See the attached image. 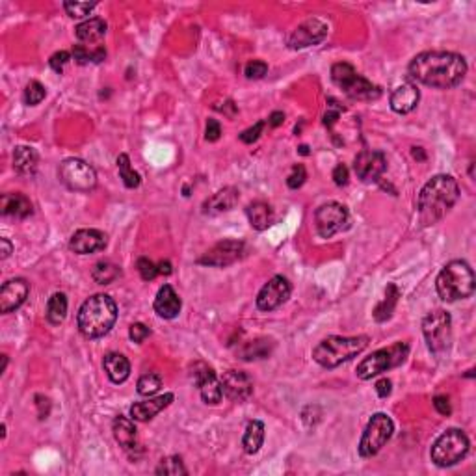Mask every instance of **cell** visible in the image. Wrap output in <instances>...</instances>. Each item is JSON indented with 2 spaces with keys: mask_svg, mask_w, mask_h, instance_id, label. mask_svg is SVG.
I'll return each mask as SVG.
<instances>
[{
  "mask_svg": "<svg viewBox=\"0 0 476 476\" xmlns=\"http://www.w3.org/2000/svg\"><path fill=\"white\" fill-rule=\"evenodd\" d=\"M408 73L421 84L437 90H450L460 86L461 80L465 79L467 62L461 54L428 51L417 54L411 60Z\"/></svg>",
  "mask_w": 476,
  "mask_h": 476,
  "instance_id": "cell-1",
  "label": "cell"
},
{
  "mask_svg": "<svg viewBox=\"0 0 476 476\" xmlns=\"http://www.w3.org/2000/svg\"><path fill=\"white\" fill-rule=\"evenodd\" d=\"M460 197V186L450 175H435L423 186L418 194V222L423 227H430L443 220L447 212L456 205Z\"/></svg>",
  "mask_w": 476,
  "mask_h": 476,
  "instance_id": "cell-2",
  "label": "cell"
},
{
  "mask_svg": "<svg viewBox=\"0 0 476 476\" xmlns=\"http://www.w3.org/2000/svg\"><path fill=\"white\" fill-rule=\"evenodd\" d=\"M116 320V302L106 294H95L82 303L77 317V326L86 339H101L106 333H110Z\"/></svg>",
  "mask_w": 476,
  "mask_h": 476,
  "instance_id": "cell-3",
  "label": "cell"
},
{
  "mask_svg": "<svg viewBox=\"0 0 476 476\" xmlns=\"http://www.w3.org/2000/svg\"><path fill=\"white\" fill-rule=\"evenodd\" d=\"M476 286L475 272L465 260H450L435 279V289L443 302H458L472 296Z\"/></svg>",
  "mask_w": 476,
  "mask_h": 476,
  "instance_id": "cell-4",
  "label": "cell"
},
{
  "mask_svg": "<svg viewBox=\"0 0 476 476\" xmlns=\"http://www.w3.org/2000/svg\"><path fill=\"white\" fill-rule=\"evenodd\" d=\"M369 346V337L359 335V337H339L331 335L322 343H318L312 350V359L324 369H335L343 365L346 361L354 359L355 355H359L363 350Z\"/></svg>",
  "mask_w": 476,
  "mask_h": 476,
  "instance_id": "cell-5",
  "label": "cell"
},
{
  "mask_svg": "<svg viewBox=\"0 0 476 476\" xmlns=\"http://www.w3.org/2000/svg\"><path fill=\"white\" fill-rule=\"evenodd\" d=\"M409 354L408 343H395L389 348H381L372 352L369 357L361 361L357 365V378L361 380H372L374 376H380L383 372L397 369L406 361Z\"/></svg>",
  "mask_w": 476,
  "mask_h": 476,
  "instance_id": "cell-6",
  "label": "cell"
},
{
  "mask_svg": "<svg viewBox=\"0 0 476 476\" xmlns=\"http://www.w3.org/2000/svg\"><path fill=\"white\" fill-rule=\"evenodd\" d=\"M331 80L339 86L341 90L350 97V99H357V101H372L381 95V90L374 86L371 80L361 77L354 69V65L341 62L331 67Z\"/></svg>",
  "mask_w": 476,
  "mask_h": 476,
  "instance_id": "cell-7",
  "label": "cell"
},
{
  "mask_svg": "<svg viewBox=\"0 0 476 476\" xmlns=\"http://www.w3.org/2000/svg\"><path fill=\"white\" fill-rule=\"evenodd\" d=\"M469 452V437L461 430L450 428L432 444L430 456L437 467H452L460 463Z\"/></svg>",
  "mask_w": 476,
  "mask_h": 476,
  "instance_id": "cell-8",
  "label": "cell"
},
{
  "mask_svg": "<svg viewBox=\"0 0 476 476\" xmlns=\"http://www.w3.org/2000/svg\"><path fill=\"white\" fill-rule=\"evenodd\" d=\"M423 333L430 352L437 357L449 354L452 346V318L443 309L428 312L423 320Z\"/></svg>",
  "mask_w": 476,
  "mask_h": 476,
  "instance_id": "cell-9",
  "label": "cell"
},
{
  "mask_svg": "<svg viewBox=\"0 0 476 476\" xmlns=\"http://www.w3.org/2000/svg\"><path fill=\"white\" fill-rule=\"evenodd\" d=\"M395 432V423L391 417H387L385 413H376L366 424L365 432L361 435L359 441V456L361 458H372L380 452L387 444V441L392 437Z\"/></svg>",
  "mask_w": 476,
  "mask_h": 476,
  "instance_id": "cell-10",
  "label": "cell"
},
{
  "mask_svg": "<svg viewBox=\"0 0 476 476\" xmlns=\"http://www.w3.org/2000/svg\"><path fill=\"white\" fill-rule=\"evenodd\" d=\"M58 177L73 192H91L97 186L95 170L82 159H65L58 168Z\"/></svg>",
  "mask_w": 476,
  "mask_h": 476,
  "instance_id": "cell-11",
  "label": "cell"
},
{
  "mask_svg": "<svg viewBox=\"0 0 476 476\" xmlns=\"http://www.w3.org/2000/svg\"><path fill=\"white\" fill-rule=\"evenodd\" d=\"M348 209L337 201H329L326 205L318 206L315 212V223L317 231L322 238H331L348 223Z\"/></svg>",
  "mask_w": 476,
  "mask_h": 476,
  "instance_id": "cell-12",
  "label": "cell"
},
{
  "mask_svg": "<svg viewBox=\"0 0 476 476\" xmlns=\"http://www.w3.org/2000/svg\"><path fill=\"white\" fill-rule=\"evenodd\" d=\"M246 251H248V248H246V244L242 240H231L229 238V240H222L216 246H212L201 259H197V263L205 266L225 268V266H231L240 259H244Z\"/></svg>",
  "mask_w": 476,
  "mask_h": 476,
  "instance_id": "cell-13",
  "label": "cell"
},
{
  "mask_svg": "<svg viewBox=\"0 0 476 476\" xmlns=\"http://www.w3.org/2000/svg\"><path fill=\"white\" fill-rule=\"evenodd\" d=\"M291 281L283 275H275L260 289L259 296H257V307L260 311H274L291 298Z\"/></svg>",
  "mask_w": 476,
  "mask_h": 476,
  "instance_id": "cell-14",
  "label": "cell"
},
{
  "mask_svg": "<svg viewBox=\"0 0 476 476\" xmlns=\"http://www.w3.org/2000/svg\"><path fill=\"white\" fill-rule=\"evenodd\" d=\"M328 37V25L320 19H307L289 37V48L298 51V48L315 47L318 43H322Z\"/></svg>",
  "mask_w": 476,
  "mask_h": 476,
  "instance_id": "cell-15",
  "label": "cell"
},
{
  "mask_svg": "<svg viewBox=\"0 0 476 476\" xmlns=\"http://www.w3.org/2000/svg\"><path fill=\"white\" fill-rule=\"evenodd\" d=\"M192 376H194L196 385L199 387L203 402L218 404L220 400H222L223 398L222 380H218L216 372L212 371L211 366L206 365V363L197 361L196 365L192 366Z\"/></svg>",
  "mask_w": 476,
  "mask_h": 476,
  "instance_id": "cell-16",
  "label": "cell"
},
{
  "mask_svg": "<svg viewBox=\"0 0 476 476\" xmlns=\"http://www.w3.org/2000/svg\"><path fill=\"white\" fill-rule=\"evenodd\" d=\"M354 170L363 183L380 180L387 170V159L381 151H361L355 157Z\"/></svg>",
  "mask_w": 476,
  "mask_h": 476,
  "instance_id": "cell-17",
  "label": "cell"
},
{
  "mask_svg": "<svg viewBox=\"0 0 476 476\" xmlns=\"http://www.w3.org/2000/svg\"><path fill=\"white\" fill-rule=\"evenodd\" d=\"M28 292H30V285L27 283V279L15 277V279L6 281L0 289V312L8 315V312L17 311L27 302Z\"/></svg>",
  "mask_w": 476,
  "mask_h": 476,
  "instance_id": "cell-18",
  "label": "cell"
},
{
  "mask_svg": "<svg viewBox=\"0 0 476 476\" xmlns=\"http://www.w3.org/2000/svg\"><path fill=\"white\" fill-rule=\"evenodd\" d=\"M108 246V237L99 229H79L69 240V249L77 255L103 251Z\"/></svg>",
  "mask_w": 476,
  "mask_h": 476,
  "instance_id": "cell-19",
  "label": "cell"
},
{
  "mask_svg": "<svg viewBox=\"0 0 476 476\" xmlns=\"http://www.w3.org/2000/svg\"><path fill=\"white\" fill-rule=\"evenodd\" d=\"M223 395L233 402H244L253 395V381L246 372L227 371L222 378Z\"/></svg>",
  "mask_w": 476,
  "mask_h": 476,
  "instance_id": "cell-20",
  "label": "cell"
},
{
  "mask_svg": "<svg viewBox=\"0 0 476 476\" xmlns=\"http://www.w3.org/2000/svg\"><path fill=\"white\" fill-rule=\"evenodd\" d=\"M240 199V192L234 186H225L222 190H218L214 196L203 201L201 212L205 216H218L222 212L231 211Z\"/></svg>",
  "mask_w": 476,
  "mask_h": 476,
  "instance_id": "cell-21",
  "label": "cell"
},
{
  "mask_svg": "<svg viewBox=\"0 0 476 476\" xmlns=\"http://www.w3.org/2000/svg\"><path fill=\"white\" fill-rule=\"evenodd\" d=\"M173 400V392H166V395H160L157 398H149V400H143V402H136L131 406V417H133V421H140V423L151 421L160 411H164L168 406H171Z\"/></svg>",
  "mask_w": 476,
  "mask_h": 476,
  "instance_id": "cell-22",
  "label": "cell"
},
{
  "mask_svg": "<svg viewBox=\"0 0 476 476\" xmlns=\"http://www.w3.org/2000/svg\"><path fill=\"white\" fill-rule=\"evenodd\" d=\"M180 307H183V303H180L179 294L173 291V286H160L159 292H157V298H154V312L160 318L171 320V318L179 317Z\"/></svg>",
  "mask_w": 476,
  "mask_h": 476,
  "instance_id": "cell-23",
  "label": "cell"
},
{
  "mask_svg": "<svg viewBox=\"0 0 476 476\" xmlns=\"http://www.w3.org/2000/svg\"><path fill=\"white\" fill-rule=\"evenodd\" d=\"M418 99H421V93H418V88L411 82H406V84L398 86L397 90L391 93V108L392 112L397 114H409L411 110H415L418 105Z\"/></svg>",
  "mask_w": 476,
  "mask_h": 476,
  "instance_id": "cell-24",
  "label": "cell"
},
{
  "mask_svg": "<svg viewBox=\"0 0 476 476\" xmlns=\"http://www.w3.org/2000/svg\"><path fill=\"white\" fill-rule=\"evenodd\" d=\"M0 211L4 216H13V218H25L32 216L34 206L32 201L28 199L25 194H4L2 199H0Z\"/></svg>",
  "mask_w": 476,
  "mask_h": 476,
  "instance_id": "cell-25",
  "label": "cell"
},
{
  "mask_svg": "<svg viewBox=\"0 0 476 476\" xmlns=\"http://www.w3.org/2000/svg\"><path fill=\"white\" fill-rule=\"evenodd\" d=\"M112 430H114V437L119 443L123 450H136L138 447V432L136 426H134V421L127 417H116L114 418V424H112Z\"/></svg>",
  "mask_w": 476,
  "mask_h": 476,
  "instance_id": "cell-26",
  "label": "cell"
},
{
  "mask_svg": "<svg viewBox=\"0 0 476 476\" xmlns=\"http://www.w3.org/2000/svg\"><path fill=\"white\" fill-rule=\"evenodd\" d=\"M103 365H105V371L108 378H110V381L116 383V385L127 381V378L131 376V363L123 354H117V352L106 354Z\"/></svg>",
  "mask_w": 476,
  "mask_h": 476,
  "instance_id": "cell-27",
  "label": "cell"
},
{
  "mask_svg": "<svg viewBox=\"0 0 476 476\" xmlns=\"http://www.w3.org/2000/svg\"><path fill=\"white\" fill-rule=\"evenodd\" d=\"M37 164H39V157H37L36 149L28 147V145H19L13 151V170L21 177H30L36 173Z\"/></svg>",
  "mask_w": 476,
  "mask_h": 476,
  "instance_id": "cell-28",
  "label": "cell"
},
{
  "mask_svg": "<svg viewBox=\"0 0 476 476\" xmlns=\"http://www.w3.org/2000/svg\"><path fill=\"white\" fill-rule=\"evenodd\" d=\"M246 214H248V220L249 223H251V227L257 229V231H265V229H268L270 227L272 220H274L272 206L265 201H253L251 205H248Z\"/></svg>",
  "mask_w": 476,
  "mask_h": 476,
  "instance_id": "cell-29",
  "label": "cell"
},
{
  "mask_svg": "<svg viewBox=\"0 0 476 476\" xmlns=\"http://www.w3.org/2000/svg\"><path fill=\"white\" fill-rule=\"evenodd\" d=\"M274 346H275L274 341L263 337V339L249 341V343L244 344L242 348H240V352H238V355H240V359L244 361L266 359V357L272 354Z\"/></svg>",
  "mask_w": 476,
  "mask_h": 476,
  "instance_id": "cell-30",
  "label": "cell"
},
{
  "mask_svg": "<svg viewBox=\"0 0 476 476\" xmlns=\"http://www.w3.org/2000/svg\"><path fill=\"white\" fill-rule=\"evenodd\" d=\"M265 443V424L260 421H249L244 434L242 447L246 454H257Z\"/></svg>",
  "mask_w": 476,
  "mask_h": 476,
  "instance_id": "cell-31",
  "label": "cell"
},
{
  "mask_svg": "<svg viewBox=\"0 0 476 476\" xmlns=\"http://www.w3.org/2000/svg\"><path fill=\"white\" fill-rule=\"evenodd\" d=\"M74 34L80 41L84 43H97L101 41L106 34V22L103 19H88V21L80 22L79 27L74 28Z\"/></svg>",
  "mask_w": 476,
  "mask_h": 476,
  "instance_id": "cell-32",
  "label": "cell"
},
{
  "mask_svg": "<svg viewBox=\"0 0 476 476\" xmlns=\"http://www.w3.org/2000/svg\"><path fill=\"white\" fill-rule=\"evenodd\" d=\"M47 320L53 326H58L65 320L67 317V296H65L64 292H54L53 296L48 298L47 302Z\"/></svg>",
  "mask_w": 476,
  "mask_h": 476,
  "instance_id": "cell-33",
  "label": "cell"
},
{
  "mask_svg": "<svg viewBox=\"0 0 476 476\" xmlns=\"http://www.w3.org/2000/svg\"><path fill=\"white\" fill-rule=\"evenodd\" d=\"M398 298H400V291H398L397 285H392L391 283V285L387 286L385 298H383V300L378 303V307H376L374 311L376 322H385V320L391 318L392 311H395V307H397L398 303Z\"/></svg>",
  "mask_w": 476,
  "mask_h": 476,
  "instance_id": "cell-34",
  "label": "cell"
},
{
  "mask_svg": "<svg viewBox=\"0 0 476 476\" xmlns=\"http://www.w3.org/2000/svg\"><path fill=\"white\" fill-rule=\"evenodd\" d=\"M91 277H93L97 285H110V283L121 277V268L110 263V260H101V263H97L93 266Z\"/></svg>",
  "mask_w": 476,
  "mask_h": 476,
  "instance_id": "cell-35",
  "label": "cell"
},
{
  "mask_svg": "<svg viewBox=\"0 0 476 476\" xmlns=\"http://www.w3.org/2000/svg\"><path fill=\"white\" fill-rule=\"evenodd\" d=\"M73 58L77 64L88 65V64H101L103 60L106 58V48L105 47H95L90 48L86 45H74L73 47Z\"/></svg>",
  "mask_w": 476,
  "mask_h": 476,
  "instance_id": "cell-36",
  "label": "cell"
},
{
  "mask_svg": "<svg viewBox=\"0 0 476 476\" xmlns=\"http://www.w3.org/2000/svg\"><path fill=\"white\" fill-rule=\"evenodd\" d=\"M117 170H119V177H121L123 185L127 186V188H138L140 186L142 179H140V173H136L133 170L128 154L121 153L117 157Z\"/></svg>",
  "mask_w": 476,
  "mask_h": 476,
  "instance_id": "cell-37",
  "label": "cell"
},
{
  "mask_svg": "<svg viewBox=\"0 0 476 476\" xmlns=\"http://www.w3.org/2000/svg\"><path fill=\"white\" fill-rule=\"evenodd\" d=\"M136 387L138 395H142V397H153V395H157L160 391V387H162V378L157 372H147V374H143L138 380Z\"/></svg>",
  "mask_w": 476,
  "mask_h": 476,
  "instance_id": "cell-38",
  "label": "cell"
},
{
  "mask_svg": "<svg viewBox=\"0 0 476 476\" xmlns=\"http://www.w3.org/2000/svg\"><path fill=\"white\" fill-rule=\"evenodd\" d=\"M157 475H166V476H179V475H188L186 471L185 463H183V458L179 456H170L166 460L160 461V465L157 467Z\"/></svg>",
  "mask_w": 476,
  "mask_h": 476,
  "instance_id": "cell-39",
  "label": "cell"
},
{
  "mask_svg": "<svg viewBox=\"0 0 476 476\" xmlns=\"http://www.w3.org/2000/svg\"><path fill=\"white\" fill-rule=\"evenodd\" d=\"M47 95V91H45V86L41 82H37V80H32L30 84L25 88V93H22V101L25 105L28 106H36L45 99Z\"/></svg>",
  "mask_w": 476,
  "mask_h": 476,
  "instance_id": "cell-40",
  "label": "cell"
},
{
  "mask_svg": "<svg viewBox=\"0 0 476 476\" xmlns=\"http://www.w3.org/2000/svg\"><path fill=\"white\" fill-rule=\"evenodd\" d=\"M95 2H64V10L67 11L69 17L82 19L90 15L91 11L95 10Z\"/></svg>",
  "mask_w": 476,
  "mask_h": 476,
  "instance_id": "cell-41",
  "label": "cell"
},
{
  "mask_svg": "<svg viewBox=\"0 0 476 476\" xmlns=\"http://www.w3.org/2000/svg\"><path fill=\"white\" fill-rule=\"evenodd\" d=\"M136 268H138V272H140V275H142L143 281H153L157 275H160L159 274V265H154L153 260H149L147 257H142V259H138Z\"/></svg>",
  "mask_w": 476,
  "mask_h": 476,
  "instance_id": "cell-42",
  "label": "cell"
},
{
  "mask_svg": "<svg viewBox=\"0 0 476 476\" xmlns=\"http://www.w3.org/2000/svg\"><path fill=\"white\" fill-rule=\"evenodd\" d=\"M266 73H268V65H266V62H263V60H253V62H249V64L246 65V69H244V74H246L249 80L263 79Z\"/></svg>",
  "mask_w": 476,
  "mask_h": 476,
  "instance_id": "cell-43",
  "label": "cell"
},
{
  "mask_svg": "<svg viewBox=\"0 0 476 476\" xmlns=\"http://www.w3.org/2000/svg\"><path fill=\"white\" fill-rule=\"evenodd\" d=\"M305 179H307L305 168H303L302 164H296L294 168H292L289 179H286V186H289L291 190H298V188H302Z\"/></svg>",
  "mask_w": 476,
  "mask_h": 476,
  "instance_id": "cell-44",
  "label": "cell"
},
{
  "mask_svg": "<svg viewBox=\"0 0 476 476\" xmlns=\"http://www.w3.org/2000/svg\"><path fill=\"white\" fill-rule=\"evenodd\" d=\"M149 335H151V329L145 326V324L142 322H136L133 324L131 328H128V337H131V341L136 344H142L143 341L147 339Z\"/></svg>",
  "mask_w": 476,
  "mask_h": 476,
  "instance_id": "cell-45",
  "label": "cell"
},
{
  "mask_svg": "<svg viewBox=\"0 0 476 476\" xmlns=\"http://www.w3.org/2000/svg\"><path fill=\"white\" fill-rule=\"evenodd\" d=\"M265 125H266V121L255 123L253 127H249L248 131H244V133L240 134V140H242L244 143L251 145V143L257 142V140L260 138V134H263V131H265Z\"/></svg>",
  "mask_w": 476,
  "mask_h": 476,
  "instance_id": "cell-46",
  "label": "cell"
},
{
  "mask_svg": "<svg viewBox=\"0 0 476 476\" xmlns=\"http://www.w3.org/2000/svg\"><path fill=\"white\" fill-rule=\"evenodd\" d=\"M69 60H71V54L65 53V51H60V53H54L48 60V65L56 71V73H64V67L69 64Z\"/></svg>",
  "mask_w": 476,
  "mask_h": 476,
  "instance_id": "cell-47",
  "label": "cell"
},
{
  "mask_svg": "<svg viewBox=\"0 0 476 476\" xmlns=\"http://www.w3.org/2000/svg\"><path fill=\"white\" fill-rule=\"evenodd\" d=\"M341 112H343V108L337 106V103H335L333 99H329L328 112H326V116H324V125H326V127H331V125L337 121V117L341 116Z\"/></svg>",
  "mask_w": 476,
  "mask_h": 476,
  "instance_id": "cell-48",
  "label": "cell"
},
{
  "mask_svg": "<svg viewBox=\"0 0 476 476\" xmlns=\"http://www.w3.org/2000/svg\"><path fill=\"white\" fill-rule=\"evenodd\" d=\"M220 136H222V127H220V123H218L216 119H209L205 128L206 142H218Z\"/></svg>",
  "mask_w": 476,
  "mask_h": 476,
  "instance_id": "cell-49",
  "label": "cell"
},
{
  "mask_svg": "<svg viewBox=\"0 0 476 476\" xmlns=\"http://www.w3.org/2000/svg\"><path fill=\"white\" fill-rule=\"evenodd\" d=\"M333 180L337 186L348 185V168L344 164H337L333 170Z\"/></svg>",
  "mask_w": 476,
  "mask_h": 476,
  "instance_id": "cell-50",
  "label": "cell"
},
{
  "mask_svg": "<svg viewBox=\"0 0 476 476\" xmlns=\"http://www.w3.org/2000/svg\"><path fill=\"white\" fill-rule=\"evenodd\" d=\"M434 406H435V409L441 413V415H444V417H449L450 413H452V409H450L449 398L443 397V395H439V397L434 398Z\"/></svg>",
  "mask_w": 476,
  "mask_h": 476,
  "instance_id": "cell-51",
  "label": "cell"
},
{
  "mask_svg": "<svg viewBox=\"0 0 476 476\" xmlns=\"http://www.w3.org/2000/svg\"><path fill=\"white\" fill-rule=\"evenodd\" d=\"M392 383L391 380H387V378H381L378 383H376V392H378V397L380 398H387L389 395H391L392 391Z\"/></svg>",
  "mask_w": 476,
  "mask_h": 476,
  "instance_id": "cell-52",
  "label": "cell"
},
{
  "mask_svg": "<svg viewBox=\"0 0 476 476\" xmlns=\"http://www.w3.org/2000/svg\"><path fill=\"white\" fill-rule=\"evenodd\" d=\"M37 400V408H39V418H47L48 415V409H51V402H48V398L41 397V395H37L36 397Z\"/></svg>",
  "mask_w": 476,
  "mask_h": 476,
  "instance_id": "cell-53",
  "label": "cell"
},
{
  "mask_svg": "<svg viewBox=\"0 0 476 476\" xmlns=\"http://www.w3.org/2000/svg\"><path fill=\"white\" fill-rule=\"evenodd\" d=\"M283 121H285V114H283V112H279V110L272 112L270 117H268V125H270L272 128L283 125Z\"/></svg>",
  "mask_w": 476,
  "mask_h": 476,
  "instance_id": "cell-54",
  "label": "cell"
},
{
  "mask_svg": "<svg viewBox=\"0 0 476 476\" xmlns=\"http://www.w3.org/2000/svg\"><path fill=\"white\" fill-rule=\"evenodd\" d=\"M0 246H2V251H0V253H2V260H6L11 255V251H13V246H11L8 238H2V240H0Z\"/></svg>",
  "mask_w": 476,
  "mask_h": 476,
  "instance_id": "cell-55",
  "label": "cell"
},
{
  "mask_svg": "<svg viewBox=\"0 0 476 476\" xmlns=\"http://www.w3.org/2000/svg\"><path fill=\"white\" fill-rule=\"evenodd\" d=\"M171 263L170 260H160L159 263V274L160 275H170L171 274Z\"/></svg>",
  "mask_w": 476,
  "mask_h": 476,
  "instance_id": "cell-56",
  "label": "cell"
},
{
  "mask_svg": "<svg viewBox=\"0 0 476 476\" xmlns=\"http://www.w3.org/2000/svg\"><path fill=\"white\" fill-rule=\"evenodd\" d=\"M413 157L417 160H426V154H424L423 147H413Z\"/></svg>",
  "mask_w": 476,
  "mask_h": 476,
  "instance_id": "cell-57",
  "label": "cell"
},
{
  "mask_svg": "<svg viewBox=\"0 0 476 476\" xmlns=\"http://www.w3.org/2000/svg\"><path fill=\"white\" fill-rule=\"evenodd\" d=\"M6 366H8V355H2V369H0V372H6Z\"/></svg>",
  "mask_w": 476,
  "mask_h": 476,
  "instance_id": "cell-58",
  "label": "cell"
},
{
  "mask_svg": "<svg viewBox=\"0 0 476 476\" xmlns=\"http://www.w3.org/2000/svg\"><path fill=\"white\" fill-rule=\"evenodd\" d=\"M307 149H309V147H307V145H302V147H300V153H302V154H307V153H309V151H307Z\"/></svg>",
  "mask_w": 476,
  "mask_h": 476,
  "instance_id": "cell-59",
  "label": "cell"
}]
</instances>
